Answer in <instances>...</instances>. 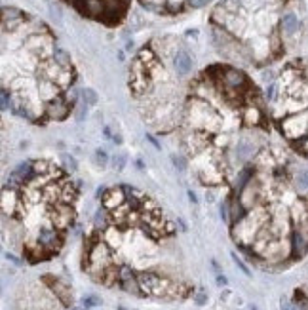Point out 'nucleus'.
<instances>
[{
  "instance_id": "f3484780",
  "label": "nucleus",
  "mask_w": 308,
  "mask_h": 310,
  "mask_svg": "<svg viewBox=\"0 0 308 310\" xmlns=\"http://www.w3.org/2000/svg\"><path fill=\"white\" fill-rule=\"evenodd\" d=\"M196 303H198V305H204V303H205V295H204V293H198V295H196Z\"/></svg>"
},
{
  "instance_id": "4468645a",
  "label": "nucleus",
  "mask_w": 308,
  "mask_h": 310,
  "mask_svg": "<svg viewBox=\"0 0 308 310\" xmlns=\"http://www.w3.org/2000/svg\"><path fill=\"white\" fill-rule=\"evenodd\" d=\"M82 303H84L86 309H90V307H99V305H101V299L96 297V295H88V297L82 299Z\"/></svg>"
},
{
  "instance_id": "f8f14e48",
  "label": "nucleus",
  "mask_w": 308,
  "mask_h": 310,
  "mask_svg": "<svg viewBox=\"0 0 308 310\" xmlns=\"http://www.w3.org/2000/svg\"><path fill=\"white\" fill-rule=\"evenodd\" d=\"M82 97L88 101V105H96L97 103V94L94 90H90V88H84V90H82Z\"/></svg>"
},
{
  "instance_id": "9d476101",
  "label": "nucleus",
  "mask_w": 308,
  "mask_h": 310,
  "mask_svg": "<svg viewBox=\"0 0 308 310\" xmlns=\"http://www.w3.org/2000/svg\"><path fill=\"white\" fill-rule=\"evenodd\" d=\"M293 183L299 193H308V170H299L293 177Z\"/></svg>"
},
{
  "instance_id": "1a4fd4ad",
  "label": "nucleus",
  "mask_w": 308,
  "mask_h": 310,
  "mask_svg": "<svg viewBox=\"0 0 308 310\" xmlns=\"http://www.w3.org/2000/svg\"><path fill=\"white\" fill-rule=\"evenodd\" d=\"M299 31V19L293 11H286L282 15V32L286 36H293Z\"/></svg>"
},
{
  "instance_id": "39448f33",
  "label": "nucleus",
  "mask_w": 308,
  "mask_h": 310,
  "mask_svg": "<svg viewBox=\"0 0 308 310\" xmlns=\"http://www.w3.org/2000/svg\"><path fill=\"white\" fill-rule=\"evenodd\" d=\"M76 13L105 27H118L128 17L131 0H63Z\"/></svg>"
},
{
  "instance_id": "f03ea898",
  "label": "nucleus",
  "mask_w": 308,
  "mask_h": 310,
  "mask_svg": "<svg viewBox=\"0 0 308 310\" xmlns=\"http://www.w3.org/2000/svg\"><path fill=\"white\" fill-rule=\"evenodd\" d=\"M76 69L52 29L27 11L2 8V92L34 126L63 122L78 105Z\"/></svg>"
},
{
  "instance_id": "ddd939ff",
  "label": "nucleus",
  "mask_w": 308,
  "mask_h": 310,
  "mask_svg": "<svg viewBox=\"0 0 308 310\" xmlns=\"http://www.w3.org/2000/svg\"><path fill=\"white\" fill-rule=\"evenodd\" d=\"M221 217H223L224 223H230V200L226 198L221 206Z\"/></svg>"
},
{
  "instance_id": "423d86ee",
  "label": "nucleus",
  "mask_w": 308,
  "mask_h": 310,
  "mask_svg": "<svg viewBox=\"0 0 308 310\" xmlns=\"http://www.w3.org/2000/svg\"><path fill=\"white\" fill-rule=\"evenodd\" d=\"M211 0H139L145 10L158 15H179L185 11L200 10Z\"/></svg>"
},
{
  "instance_id": "7ed1b4c3",
  "label": "nucleus",
  "mask_w": 308,
  "mask_h": 310,
  "mask_svg": "<svg viewBox=\"0 0 308 310\" xmlns=\"http://www.w3.org/2000/svg\"><path fill=\"white\" fill-rule=\"evenodd\" d=\"M289 0H219L213 8V46L226 61L263 69L284 55L282 15Z\"/></svg>"
},
{
  "instance_id": "20e7f679",
  "label": "nucleus",
  "mask_w": 308,
  "mask_h": 310,
  "mask_svg": "<svg viewBox=\"0 0 308 310\" xmlns=\"http://www.w3.org/2000/svg\"><path fill=\"white\" fill-rule=\"evenodd\" d=\"M129 94L135 97L139 112L156 133H171L179 129L187 88L168 75L166 65L152 48L143 46L129 67Z\"/></svg>"
},
{
  "instance_id": "a211bd4d",
  "label": "nucleus",
  "mask_w": 308,
  "mask_h": 310,
  "mask_svg": "<svg viewBox=\"0 0 308 310\" xmlns=\"http://www.w3.org/2000/svg\"><path fill=\"white\" fill-rule=\"evenodd\" d=\"M217 282H219V286H226V278H224V276H221V274L217 276Z\"/></svg>"
},
{
  "instance_id": "412c9836",
  "label": "nucleus",
  "mask_w": 308,
  "mask_h": 310,
  "mask_svg": "<svg viewBox=\"0 0 308 310\" xmlns=\"http://www.w3.org/2000/svg\"><path fill=\"white\" fill-rule=\"evenodd\" d=\"M69 310H84V309H80V307H71Z\"/></svg>"
},
{
  "instance_id": "dca6fc26",
  "label": "nucleus",
  "mask_w": 308,
  "mask_h": 310,
  "mask_svg": "<svg viewBox=\"0 0 308 310\" xmlns=\"http://www.w3.org/2000/svg\"><path fill=\"white\" fill-rule=\"evenodd\" d=\"M96 160H97V164H99V166H105V164H106V154L103 152V150H97V152H96Z\"/></svg>"
},
{
  "instance_id": "aec40b11",
  "label": "nucleus",
  "mask_w": 308,
  "mask_h": 310,
  "mask_svg": "<svg viewBox=\"0 0 308 310\" xmlns=\"http://www.w3.org/2000/svg\"><path fill=\"white\" fill-rule=\"evenodd\" d=\"M282 310H289V307H287L286 303H282Z\"/></svg>"
},
{
  "instance_id": "9b49d317",
  "label": "nucleus",
  "mask_w": 308,
  "mask_h": 310,
  "mask_svg": "<svg viewBox=\"0 0 308 310\" xmlns=\"http://www.w3.org/2000/svg\"><path fill=\"white\" fill-rule=\"evenodd\" d=\"M86 112H88V105H86V101H80V99H78V105H76V108H75L76 120H78V122H82L84 116H86Z\"/></svg>"
},
{
  "instance_id": "2eb2a0df",
  "label": "nucleus",
  "mask_w": 308,
  "mask_h": 310,
  "mask_svg": "<svg viewBox=\"0 0 308 310\" xmlns=\"http://www.w3.org/2000/svg\"><path fill=\"white\" fill-rule=\"evenodd\" d=\"M232 259H234V263L238 265V268H240V270L244 272L245 276H251V272H249V268L245 267V263H244V261H242V259H240V257L236 255V253H232Z\"/></svg>"
},
{
  "instance_id": "0eeeda50",
  "label": "nucleus",
  "mask_w": 308,
  "mask_h": 310,
  "mask_svg": "<svg viewBox=\"0 0 308 310\" xmlns=\"http://www.w3.org/2000/svg\"><path fill=\"white\" fill-rule=\"evenodd\" d=\"M44 280L50 282V288L53 289V293L59 297V301L63 303L65 307H71L73 305V293H71V289H69L67 284L59 282L57 278H52V276H44Z\"/></svg>"
},
{
  "instance_id": "f257e3e1",
  "label": "nucleus",
  "mask_w": 308,
  "mask_h": 310,
  "mask_svg": "<svg viewBox=\"0 0 308 310\" xmlns=\"http://www.w3.org/2000/svg\"><path fill=\"white\" fill-rule=\"evenodd\" d=\"M268 101L251 76L232 63H213L187 84L183 152L204 185H234L238 173L268 147Z\"/></svg>"
},
{
  "instance_id": "6e6552de",
  "label": "nucleus",
  "mask_w": 308,
  "mask_h": 310,
  "mask_svg": "<svg viewBox=\"0 0 308 310\" xmlns=\"http://www.w3.org/2000/svg\"><path fill=\"white\" fill-rule=\"evenodd\" d=\"M173 71L183 78V76H189L192 71V59L191 55L187 54L185 50H177L173 55Z\"/></svg>"
},
{
  "instance_id": "6ab92c4d",
  "label": "nucleus",
  "mask_w": 308,
  "mask_h": 310,
  "mask_svg": "<svg viewBox=\"0 0 308 310\" xmlns=\"http://www.w3.org/2000/svg\"><path fill=\"white\" fill-rule=\"evenodd\" d=\"M189 198H191L192 202H196V196H194V193H189Z\"/></svg>"
}]
</instances>
